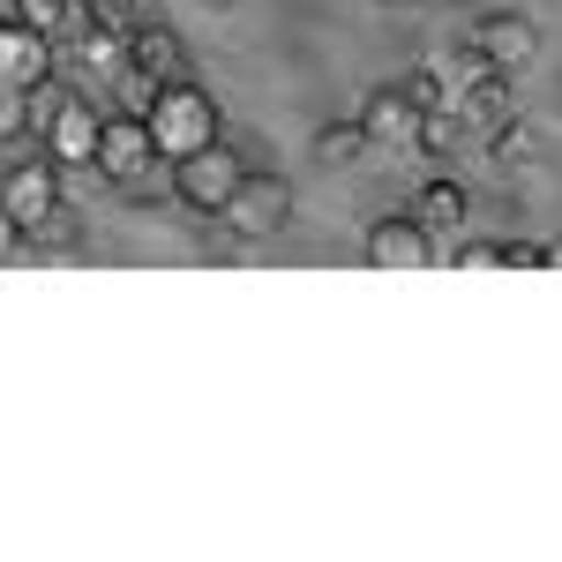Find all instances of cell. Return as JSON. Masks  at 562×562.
Returning a JSON list of instances; mask_svg holds the SVG:
<instances>
[{
	"mask_svg": "<svg viewBox=\"0 0 562 562\" xmlns=\"http://www.w3.org/2000/svg\"><path fill=\"white\" fill-rule=\"evenodd\" d=\"M143 128H150V143H158V158L173 166V158H188V150H203L217 135V98L195 76H173V83H158L150 98H143Z\"/></svg>",
	"mask_w": 562,
	"mask_h": 562,
	"instance_id": "6da1fadb",
	"label": "cell"
},
{
	"mask_svg": "<svg viewBox=\"0 0 562 562\" xmlns=\"http://www.w3.org/2000/svg\"><path fill=\"white\" fill-rule=\"evenodd\" d=\"M217 217H225V233H233V240L262 248V240H278V233L293 225V180L248 166V173L233 180V195L217 203Z\"/></svg>",
	"mask_w": 562,
	"mask_h": 562,
	"instance_id": "7a4b0ae2",
	"label": "cell"
},
{
	"mask_svg": "<svg viewBox=\"0 0 562 562\" xmlns=\"http://www.w3.org/2000/svg\"><path fill=\"white\" fill-rule=\"evenodd\" d=\"M158 166V143L143 128V113L121 105V113H98V150H90V173L113 180V188H143Z\"/></svg>",
	"mask_w": 562,
	"mask_h": 562,
	"instance_id": "3957f363",
	"label": "cell"
},
{
	"mask_svg": "<svg viewBox=\"0 0 562 562\" xmlns=\"http://www.w3.org/2000/svg\"><path fill=\"white\" fill-rule=\"evenodd\" d=\"M248 173V158L225 143V135H211L203 150H188V158H173V195L188 203V211H211L217 217V203L233 195V180Z\"/></svg>",
	"mask_w": 562,
	"mask_h": 562,
	"instance_id": "277c9868",
	"label": "cell"
},
{
	"mask_svg": "<svg viewBox=\"0 0 562 562\" xmlns=\"http://www.w3.org/2000/svg\"><path fill=\"white\" fill-rule=\"evenodd\" d=\"M60 203H68V195H60V166H53L45 150L38 158H8V166H0V211L15 217L23 233H38Z\"/></svg>",
	"mask_w": 562,
	"mask_h": 562,
	"instance_id": "5b68a950",
	"label": "cell"
},
{
	"mask_svg": "<svg viewBox=\"0 0 562 562\" xmlns=\"http://www.w3.org/2000/svg\"><path fill=\"white\" fill-rule=\"evenodd\" d=\"M121 68H128L135 83H173V76H188L180 31L166 15H135L128 31H121Z\"/></svg>",
	"mask_w": 562,
	"mask_h": 562,
	"instance_id": "8992f818",
	"label": "cell"
},
{
	"mask_svg": "<svg viewBox=\"0 0 562 562\" xmlns=\"http://www.w3.org/2000/svg\"><path fill=\"white\" fill-rule=\"evenodd\" d=\"M465 45H473L487 68H510V76H518V68H532V60H540V23H532V15H518V8H487Z\"/></svg>",
	"mask_w": 562,
	"mask_h": 562,
	"instance_id": "52a82bcc",
	"label": "cell"
},
{
	"mask_svg": "<svg viewBox=\"0 0 562 562\" xmlns=\"http://www.w3.org/2000/svg\"><path fill=\"white\" fill-rule=\"evenodd\" d=\"M38 150L68 173V166H90V150H98V98L83 90H68L60 105H53V121L38 128Z\"/></svg>",
	"mask_w": 562,
	"mask_h": 562,
	"instance_id": "ba28073f",
	"label": "cell"
},
{
	"mask_svg": "<svg viewBox=\"0 0 562 562\" xmlns=\"http://www.w3.org/2000/svg\"><path fill=\"white\" fill-rule=\"evenodd\" d=\"M368 262L375 270H428L435 262V233L413 211H390L368 225Z\"/></svg>",
	"mask_w": 562,
	"mask_h": 562,
	"instance_id": "9c48e42d",
	"label": "cell"
},
{
	"mask_svg": "<svg viewBox=\"0 0 562 562\" xmlns=\"http://www.w3.org/2000/svg\"><path fill=\"white\" fill-rule=\"evenodd\" d=\"M450 105H458L465 121H487V128H495V121H510V113H518V76L480 60V68H465V76L450 83Z\"/></svg>",
	"mask_w": 562,
	"mask_h": 562,
	"instance_id": "30bf717a",
	"label": "cell"
},
{
	"mask_svg": "<svg viewBox=\"0 0 562 562\" xmlns=\"http://www.w3.org/2000/svg\"><path fill=\"white\" fill-rule=\"evenodd\" d=\"M352 121H360V135H368V150H390V143L405 150L413 128H420V105H413L397 83H375L368 98H360V113H352Z\"/></svg>",
	"mask_w": 562,
	"mask_h": 562,
	"instance_id": "8fae6325",
	"label": "cell"
},
{
	"mask_svg": "<svg viewBox=\"0 0 562 562\" xmlns=\"http://www.w3.org/2000/svg\"><path fill=\"white\" fill-rule=\"evenodd\" d=\"M53 53H60V45L38 38L23 15H0V83H15V90L45 83V76H53Z\"/></svg>",
	"mask_w": 562,
	"mask_h": 562,
	"instance_id": "7c38bea8",
	"label": "cell"
},
{
	"mask_svg": "<svg viewBox=\"0 0 562 562\" xmlns=\"http://www.w3.org/2000/svg\"><path fill=\"white\" fill-rule=\"evenodd\" d=\"M405 211L420 217L428 233H465V225H473V195H465L450 173H435V180H420V195H413Z\"/></svg>",
	"mask_w": 562,
	"mask_h": 562,
	"instance_id": "4fadbf2b",
	"label": "cell"
},
{
	"mask_svg": "<svg viewBox=\"0 0 562 562\" xmlns=\"http://www.w3.org/2000/svg\"><path fill=\"white\" fill-rule=\"evenodd\" d=\"M495 166L503 173H518V166H548V128H532V121H495Z\"/></svg>",
	"mask_w": 562,
	"mask_h": 562,
	"instance_id": "5bb4252c",
	"label": "cell"
},
{
	"mask_svg": "<svg viewBox=\"0 0 562 562\" xmlns=\"http://www.w3.org/2000/svg\"><path fill=\"white\" fill-rule=\"evenodd\" d=\"M8 15H23V23H31L38 38H53V45H60L68 31H76V23H83V0H15Z\"/></svg>",
	"mask_w": 562,
	"mask_h": 562,
	"instance_id": "9a60e30c",
	"label": "cell"
},
{
	"mask_svg": "<svg viewBox=\"0 0 562 562\" xmlns=\"http://www.w3.org/2000/svg\"><path fill=\"white\" fill-rule=\"evenodd\" d=\"M360 158H368L360 121H330V128L315 135V166H330V173H338V166H360Z\"/></svg>",
	"mask_w": 562,
	"mask_h": 562,
	"instance_id": "2e32d148",
	"label": "cell"
},
{
	"mask_svg": "<svg viewBox=\"0 0 562 562\" xmlns=\"http://www.w3.org/2000/svg\"><path fill=\"white\" fill-rule=\"evenodd\" d=\"M23 135H31V105H23V90H15V83H0V150L23 143Z\"/></svg>",
	"mask_w": 562,
	"mask_h": 562,
	"instance_id": "e0dca14e",
	"label": "cell"
},
{
	"mask_svg": "<svg viewBox=\"0 0 562 562\" xmlns=\"http://www.w3.org/2000/svg\"><path fill=\"white\" fill-rule=\"evenodd\" d=\"M397 90H405L420 113H428V105H450V83H442L435 68H413V76H397Z\"/></svg>",
	"mask_w": 562,
	"mask_h": 562,
	"instance_id": "ac0fdd59",
	"label": "cell"
},
{
	"mask_svg": "<svg viewBox=\"0 0 562 562\" xmlns=\"http://www.w3.org/2000/svg\"><path fill=\"white\" fill-rule=\"evenodd\" d=\"M495 262H503V270H548V248H540V240H503V248H495Z\"/></svg>",
	"mask_w": 562,
	"mask_h": 562,
	"instance_id": "d6986e66",
	"label": "cell"
},
{
	"mask_svg": "<svg viewBox=\"0 0 562 562\" xmlns=\"http://www.w3.org/2000/svg\"><path fill=\"white\" fill-rule=\"evenodd\" d=\"M450 262H458V270H487V262H495V240H465V233H458Z\"/></svg>",
	"mask_w": 562,
	"mask_h": 562,
	"instance_id": "ffe728a7",
	"label": "cell"
},
{
	"mask_svg": "<svg viewBox=\"0 0 562 562\" xmlns=\"http://www.w3.org/2000/svg\"><path fill=\"white\" fill-rule=\"evenodd\" d=\"M15 256H23V225L0 211V262H15Z\"/></svg>",
	"mask_w": 562,
	"mask_h": 562,
	"instance_id": "44dd1931",
	"label": "cell"
},
{
	"mask_svg": "<svg viewBox=\"0 0 562 562\" xmlns=\"http://www.w3.org/2000/svg\"><path fill=\"white\" fill-rule=\"evenodd\" d=\"M203 8H240V0H203Z\"/></svg>",
	"mask_w": 562,
	"mask_h": 562,
	"instance_id": "7402d4cb",
	"label": "cell"
},
{
	"mask_svg": "<svg viewBox=\"0 0 562 562\" xmlns=\"http://www.w3.org/2000/svg\"><path fill=\"white\" fill-rule=\"evenodd\" d=\"M450 8H465V0H450Z\"/></svg>",
	"mask_w": 562,
	"mask_h": 562,
	"instance_id": "603a6c76",
	"label": "cell"
},
{
	"mask_svg": "<svg viewBox=\"0 0 562 562\" xmlns=\"http://www.w3.org/2000/svg\"><path fill=\"white\" fill-rule=\"evenodd\" d=\"M0 166H8V158H0Z\"/></svg>",
	"mask_w": 562,
	"mask_h": 562,
	"instance_id": "cb8c5ba5",
	"label": "cell"
},
{
	"mask_svg": "<svg viewBox=\"0 0 562 562\" xmlns=\"http://www.w3.org/2000/svg\"><path fill=\"white\" fill-rule=\"evenodd\" d=\"M390 8H397V0H390Z\"/></svg>",
	"mask_w": 562,
	"mask_h": 562,
	"instance_id": "d4e9b609",
	"label": "cell"
}]
</instances>
